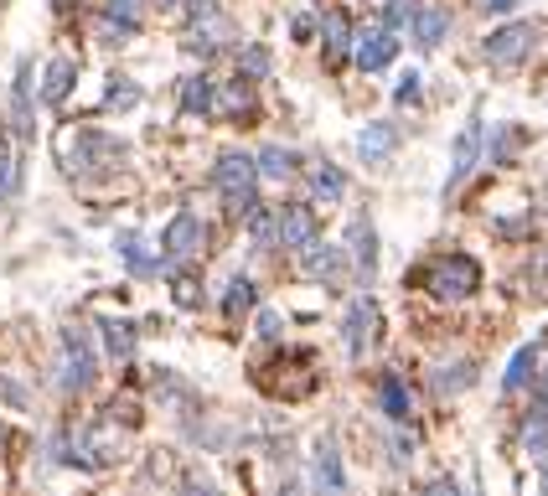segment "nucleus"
Segmentation results:
<instances>
[{"instance_id":"obj_1","label":"nucleus","mask_w":548,"mask_h":496,"mask_svg":"<svg viewBox=\"0 0 548 496\" xmlns=\"http://www.w3.org/2000/svg\"><path fill=\"white\" fill-rule=\"evenodd\" d=\"M57 155H63L68 176H109L125 166V145H119L114 135L104 130H63V140H57Z\"/></svg>"},{"instance_id":"obj_2","label":"nucleus","mask_w":548,"mask_h":496,"mask_svg":"<svg viewBox=\"0 0 548 496\" xmlns=\"http://www.w3.org/2000/svg\"><path fill=\"white\" fill-rule=\"evenodd\" d=\"M212 186L223 192L233 217H254V207H259V166H254V155L223 150L218 166H212Z\"/></svg>"},{"instance_id":"obj_3","label":"nucleus","mask_w":548,"mask_h":496,"mask_svg":"<svg viewBox=\"0 0 548 496\" xmlns=\"http://www.w3.org/2000/svg\"><path fill=\"white\" fill-rule=\"evenodd\" d=\"M94 372H99V362H94V341H88V331H63L57 336V388L63 393H83L88 383H94Z\"/></svg>"},{"instance_id":"obj_4","label":"nucleus","mask_w":548,"mask_h":496,"mask_svg":"<svg viewBox=\"0 0 548 496\" xmlns=\"http://www.w3.org/2000/svg\"><path fill=\"white\" fill-rule=\"evenodd\" d=\"M424 285H430L435 300H471L481 290V264L471 254H445V259L430 264V279H424Z\"/></svg>"},{"instance_id":"obj_5","label":"nucleus","mask_w":548,"mask_h":496,"mask_svg":"<svg viewBox=\"0 0 548 496\" xmlns=\"http://www.w3.org/2000/svg\"><path fill=\"white\" fill-rule=\"evenodd\" d=\"M533 42H538L533 21H507V26H497L492 37L481 42V57L492 62V68H517V62L533 52Z\"/></svg>"},{"instance_id":"obj_6","label":"nucleus","mask_w":548,"mask_h":496,"mask_svg":"<svg viewBox=\"0 0 548 496\" xmlns=\"http://www.w3.org/2000/svg\"><path fill=\"white\" fill-rule=\"evenodd\" d=\"M202 238H207L202 217H197V212H176L171 223H166V233H161V264L171 269V264H187V259H197Z\"/></svg>"},{"instance_id":"obj_7","label":"nucleus","mask_w":548,"mask_h":496,"mask_svg":"<svg viewBox=\"0 0 548 496\" xmlns=\"http://www.w3.org/2000/svg\"><path fill=\"white\" fill-rule=\"evenodd\" d=\"M393 57H399V31H388V26L352 31V62L362 73H383Z\"/></svg>"},{"instance_id":"obj_8","label":"nucleus","mask_w":548,"mask_h":496,"mask_svg":"<svg viewBox=\"0 0 548 496\" xmlns=\"http://www.w3.org/2000/svg\"><path fill=\"white\" fill-rule=\"evenodd\" d=\"M316 238V212L306 202H285L280 212H274V243L290 248V254H300Z\"/></svg>"},{"instance_id":"obj_9","label":"nucleus","mask_w":548,"mask_h":496,"mask_svg":"<svg viewBox=\"0 0 548 496\" xmlns=\"http://www.w3.org/2000/svg\"><path fill=\"white\" fill-rule=\"evenodd\" d=\"M378 331H383V316H378L373 295H357V300L347 305V352H352V357H368V347L378 341Z\"/></svg>"},{"instance_id":"obj_10","label":"nucleus","mask_w":548,"mask_h":496,"mask_svg":"<svg viewBox=\"0 0 548 496\" xmlns=\"http://www.w3.org/2000/svg\"><path fill=\"white\" fill-rule=\"evenodd\" d=\"M300 269H306L311 279H321V285H337V279L347 274V248H337V243H306L300 248Z\"/></svg>"},{"instance_id":"obj_11","label":"nucleus","mask_w":548,"mask_h":496,"mask_svg":"<svg viewBox=\"0 0 548 496\" xmlns=\"http://www.w3.org/2000/svg\"><path fill=\"white\" fill-rule=\"evenodd\" d=\"M476 161H481V119H471L461 135H455V155H450V176H445V197L461 186L471 171H476Z\"/></svg>"},{"instance_id":"obj_12","label":"nucleus","mask_w":548,"mask_h":496,"mask_svg":"<svg viewBox=\"0 0 548 496\" xmlns=\"http://www.w3.org/2000/svg\"><path fill=\"white\" fill-rule=\"evenodd\" d=\"M347 259L362 279H373L378 274V233L368 217H352V228H347Z\"/></svg>"},{"instance_id":"obj_13","label":"nucleus","mask_w":548,"mask_h":496,"mask_svg":"<svg viewBox=\"0 0 548 496\" xmlns=\"http://www.w3.org/2000/svg\"><path fill=\"white\" fill-rule=\"evenodd\" d=\"M399 150V124H388V119H378V124H368V130L357 135V155L368 166H378V161H388V155Z\"/></svg>"},{"instance_id":"obj_14","label":"nucleus","mask_w":548,"mask_h":496,"mask_svg":"<svg viewBox=\"0 0 548 496\" xmlns=\"http://www.w3.org/2000/svg\"><path fill=\"white\" fill-rule=\"evenodd\" d=\"M11 124H16V140H32V62L16 68V93H11Z\"/></svg>"},{"instance_id":"obj_15","label":"nucleus","mask_w":548,"mask_h":496,"mask_svg":"<svg viewBox=\"0 0 548 496\" xmlns=\"http://www.w3.org/2000/svg\"><path fill=\"white\" fill-rule=\"evenodd\" d=\"M78 83V62L73 57H52L47 73H42V104H63Z\"/></svg>"},{"instance_id":"obj_16","label":"nucleus","mask_w":548,"mask_h":496,"mask_svg":"<svg viewBox=\"0 0 548 496\" xmlns=\"http://www.w3.org/2000/svg\"><path fill=\"white\" fill-rule=\"evenodd\" d=\"M321 47H326L331 62L352 57V21H347V11H326V21H321Z\"/></svg>"},{"instance_id":"obj_17","label":"nucleus","mask_w":548,"mask_h":496,"mask_svg":"<svg viewBox=\"0 0 548 496\" xmlns=\"http://www.w3.org/2000/svg\"><path fill=\"white\" fill-rule=\"evenodd\" d=\"M414 42L424 47V52H435L440 42H445V31H450V11H440V6H419V16H414Z\"/></svg>"},{"instance_id":"obj_18","label":"nucleus","mask_w":548,"mask_h":496,"mask_svg":"<svg viewBox=\"0 0 548 496\" xmlns=\"http://www.w3.org/2000/svg\"><path fill=\"white\" fill-rule=\"evenodd\" d=\"M378 403H383V414H388L393 424H409V414H414L409 388H404L399 372H383V383H378Z\"/></svg>"},{"instance_id":"obj_19","label":"nucleus","mask_w":548,"mask_h":496,"mask_svg":"<svg viewBox=\"0 0 548 496\" xmlns=\"http://www.w3.org/2000/svg\"><path fill=\"white\" fill-rule=\"evenodd\" d=\"M316 486L326 491V496H342V486H347V476H342V455H337V445H321L316 450Z\"/></svg>"},{"instance_id":"obj_20","label":"nucleus","mask_w":548,"mask_h":496,"mask_svg":"<svg viewBox=\"0 0 548 496\" xmlns=\"http://www.w3.org/2000/svg\"><path fill=\"white\" fill-rule=\"evenodd\" d=\"M533 367H538V341H523V347L512 352V362H507V378H502V393H517V388H528V378H533Z\"/></svg>"},{"instance_id":"obj_21","label":"nucleus","mask_w":548,"mask_h":496,"mask_svg":"<svg viewBox=\"0 0 548 496\" xmlns=\"http://www.w3.org/2000/svg\"><path fill=\"white\" fill-rule=\"evenodd\" d=\"M254 166H259V181H285V176L295 171V150H285V145H264V150L254 155Z\"/></svg>"},{"instance_id":"obj_22","label":"nucleus","mask_w":548,"mask_h":496,"mask_svg":"<svg viewBox=\"0 0 548 496\" xmlns=\"http://www.w3.org/2000/svg\"><path fill=\"white\" fill-rule=\"evenodd\" d=\"M181 109L187 114H212L218 109V88H212V78H187L181 83Z\"/></svg>"},{"instance_id":"obj_23","label":"nucleus","mask_w":548,"mask_h":496,"mask_svg":"<svg viewBox=\"0 0 548 496\" xmlns=\"http://www.w3.org/2000/svg\"><path fill=\"white\" fill-rule=\"evenodd\" d=\"M140 26V6L135 0H109V11H104V37H130V31Z\"/></svg>"},{"instance_id":"obj_24","label":"nucleus","mask_w":548,"mask_h":496,"mask_svg":"<svg viewBox=\"0 0 548 496\" xmlns=\"http://www.w3.org/2000/svg\"><path fill=\"white\" fill-rule=\"evenodd\" d=\"M523 450L538 455V460H548V409H533L523 419Z\"/></svg>"},{"instance_id":"obj_25","label":"nucleus","mask_w":548,"mask_h":496,"mask_svg":"<svg viewBox=\"0 0 548 496\" xmlns=\"http://www.w3.org/2000/svg\"><path fill=\"white\" fill-rule=\"evenodd\" d=\"M254 279H243V274H233L228 279V295H223V310H228V321H238L243 310H254Z\"/></svg>"},{"instance_id":"obj_26","label":"nucleus","mask_w":548,"mask_h":496,"mask_svg":"<svg viewBox=\"0 0 548 496\" xmlns=\"http://www.w3.org/2000/svg\"><path fill=\"white\" fill-rule=\"evenodd\" d=\"M471 383H476V362H455L435 372V393H466Z\"/></svg>"},{"instance_id":"obj_27","label":"nucleus","mask_w":548,"mask_h":496,"mask_svg":"<svg viewBox=\"0 0 548 496\" xmlns=\"http://www.w3.org/2000/svg\"><path fill=\"white\" fill-rule=\"evenodd\" d=\"M119 254H125V264H130L135 274H156V269H161V259H150L145 243H140L135 233H119Z\"/></svg>"},{"instance_id":"obj_28","label":"nucleus","mask_w":548,"mask_h":496,"mask_svg":"<svg viewBox=\"0 0 548 496\" xmlns=\"http://www.w3.org/2000/svg\"><path fill=\"white\" fill-rule=\"evenodd\" d=\"M311 186H316V197H321V202H337V197L347 192V181H342V171H337V166H316Z\"/></svg>"},{"instance_id":"obj_29","label":"nucleus","mask_w":548,"mask_h":496,"mask_svg":"<svg viewBox=\"0 0 548 496\" xmlns=\"http://www.w3.org/2000/svg\"><path fill=\"white\" fill-rule=\"evenodd\" d=\"M419 6H424V0H388V6H383V26H388V31H404V26H414Z\"/></svg>"},{"instance_id":"obj_30","label":"nucleus","mask_w":548,"mask_h":496,"mask_svg":"<svg viewBox=\"0 0 548 496\" xmlns=\"http://www.w3.org/2000/svg\"><path fill=\"white\" fill-rule=\"evenodd\" d=\"M104 341H109L114 357H130V352H135V326H130V321H109V326H104Z\"/></svg>"},{"instance_id":"obj_31","label":"nucleus","mask_w":548,"mask_h":496,"mask_svg":"<svg viewBox=\"0 0 548 496\" xmlns=\"http://www.w3.org/2000/svg\"><path fill=\"white\" fill-rule=\"evenodd\" d=\"M517 145H523V130H517V124H502V130H497V145H492V161H497V166L512 161Z\"/></svg>"},{"instance_id":"obj_32","label":"nucleus","mask_w":548,"mask_h":496,"mask_svg":"<svg viewBox=\"0 0 548 496\" xmlns=\"http://www.w3.org/2000/svg\"><path fill=\"white\" fill-rule=\"evenodd\" d=\"M104 104H109V109H135V104H140V88H135L130 78H114V88H109Z\"/></svg>"},{"instance_id":"obj_33","label":"nucleus","mask_w":548,"mask_h":496,"mask_svg":"<svg viewBox=\"0 0 548 496\" xmlns=\"http://www.w3.org/2000/svg\"><path fill=\"white\" fill-rule=\"evenodd\" d=\"M238 73H249V78H264V73H269V52H264V47H249V52H238Z\"/></svg>"},{"instance_id":"obj_34","label":"nucleus","mask_w":548,"mask_h":496,"mask_svg":"<svg viewBox=\"0 0 548 496\" xmlns=\"http://www.w3.org/2000/svg\"><path fill=\"white\" fill-rule=\"evenodd\" d=\"M218 109H228V114H243V109H249V83H243V78H238V83H228Z\"/></svg>"},{"instance_id":"obj_35","label":"nucleus","mask_w":548,"mask_h":496,"mask_svg":"<svg viewBox=\"0 0 548 496\" xmlns=\"http://www.w3.org/2000/svg\"><path fill=\"white\" fill-rule=\"evenodd\" d=\"M419 99V73H404L399 88H393V104H414Z\"/></svg>"},{"instance_id":"obj_36","label":"nucleus","mask_w":548,"mask_h":496,"mask_svg":"<svg viewBox=\"0 0 548 496\" xmlns=\"http://www.w3.org/2000/svg\"><path fill=\"white\" fill-rule=\"evenodd\" d=\"M202 295H197V279L192 274H176V305H197Z\"/></svg>"},{"instance_id":"obj_37","label":"nucleus","mask_w":548,"mask_h":496,"mask_svg":"<svg viewBox=\"0 0 548 496\" xmlns=\"http://www.w3.org/2000/svg\"><path fill=\"white\" fill-rule=\"evenodd\" d=\"M259 336L264 341H280V316H274V310H259Z\"/></svg>"},{"instance_id":"obj_38","label":"nucleus","mask_w":548,"mask_h":496,"mask_svg":"<svg viewBox=\"0 0 548 496\" xmlns=\"http://www.w3.org/2000/svg\"><path fill=\"white\" fill-rule=\"evenodd\" d=\"M424 496H461V486H455L450 476H440V481H430V491H424Z\"/></svg>"},{"instance_id":"obj_39","label":"nucleus","mask_w":548,"mask_h":496,"mask_svg":"<svg viewBox=\"0 0 548 496\" xmlns=\"http://www.w3.org/2000/svg\"><path fill=\"white\" fill-rule=\"evenodd\" d=\"M523 0H486V16H507V11H517Z\"/></svg>"},{"instance_id":"obj_40","label":"nucleus","mask_w":548,"mask_h":496,"mask_svg":"<svg viewBox=\"0 0 548 496\" xmlns=\"http://www.w3.org/2000/svg\"><path fill=\"white\" fill-rule=\"evenodd\" d=\"M181 496H212L207 486H187V491H181Z\"/></svg>"},{"instance_id":"obj_41","label":"nucleus","mask_w":548,"mask_h":496,"mask_svg":"<svg viewBox=\"0 0 548 496\" xmlns=\"http://www.w3.org/2000/svg\"><path fill=\"white\" fill-rule=\"evenodd\" d=\"M538 491H543V496H548V465H543V481H538Z\"/></svg>"},{"instance_id":"obj_42","label":"nucleus","mask_w":548,"mask_h":496,"mask_svg":"<svg viewBox=\"0 0 548 496\" xmlns=\"http://www.w3.org/2000/svg\"><path fill=\"white\" fill-rule=\"evenodd\" d=\"M543 398H548V378H543Z\"/></svg>"},{"instance_id":"obj_43","label":"nucleus","mask_w":548,"mask_h":496,"mask_svg":"<svg viewBox=\"0 0 548 496\" xmlns=\"http://www.w3.org/2000/svg\"><path fill=\"white\" fill-rule=\"evenodd\" d=\"M63 6H73V0H63Z\"/></svg>"},{"instance_id":"obj_44","label":"nucleus","mask_w":548,"mask_h":496,"mask_svg":"<svg viewBox=\"0 0 548 496\" xmlns=\"http://www.w3.org/2000/svg\"><path fill=\"white\" fill-rule=\"evenodd\" d=\"M0 434H6V429H0Z\"/></svg>"}]
</instances>
